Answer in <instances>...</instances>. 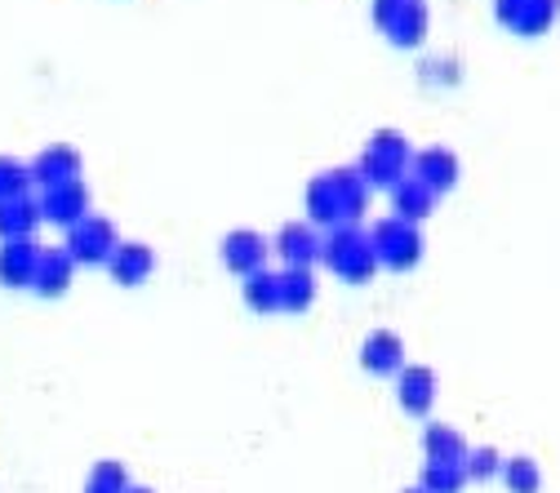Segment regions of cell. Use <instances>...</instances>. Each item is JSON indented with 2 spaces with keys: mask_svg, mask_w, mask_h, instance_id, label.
Returning a JSON list of instances; mask_svg holds the SVG:
<instances>
[{
  "mask_svg": "<svg viewBox=\"0 0 560 493\" xmlns=\"http://www.w3.org/2000/svg\"><path fill=\"white\" fill-rule=\"evenodd\" d=\"M320 258L334 275H342L347 285H365V280L378 271V254L370 245V236L357 223H342L329 232V240L320 245Z\"/></svg>",
  "mask_w": 560,
  "mask_h": 493,
  "instance_id": "cell-1",
  "label": "cell"
},
{
  "mask_svg": "<svg viewBox=\"0 0 560 493\" xmlns=\"http://www.w3.org/2000/svg\"><path fill=\"white\" fill-rule=\"evenodd\" d=\"M409 143H405V133H396V129H378L374 138H370V148H365V156H361V174H365V183L374 187H396L405 174H409Z\"/></svg>",
  "mask_w": 560,
  "mask_h": 493,
  "instance_id": "cell-2",
  "label": "cell"
},
{
  "mask_svg": "<svg viewBox=\"0 0 560 493\" xmlns=\"http://www.w3.org/2000/svg\"><path fill=\"white\" fill-rule=\"evenodd\" d=\"M370 245L378 254V267H392V271H409L418 258H423V236H418V223H405V219L374 223Z\"/></svg>",
  "mask_w": 560,
  "mask_h": 493,
  "instance_id": "cell-3",
  "label": "cell"
},
{
  "mask_svg": "<svg viewBox=\"0 0 560 493\" xmlns=\"http://www.w3.org/2000/svg\"><path fill=\"white\" fill-rule=\"evenodd\" d=\"M67 254L85 267H98V262H112V254L120 249V236L116 227L103 219V214H85L77 227H67Z\"/></svg>",
  "mask_w": 560,
  "mask_h": 493,
  "instance_id": "cell-4",
  "label": "cell"
},
{
  "mask_svg": "<svg viewBox=\"0 0 560 493\" xmlns=\"http://www.w3.org/2000/svg\"><path fill=\"white\" fill-rule=\"evenodd\" d=\"M40 214H45L49 223H58V227H77V223L90 214V191H85V183L72 178V183L45 187V196H40Z\"/></svg>",
  "mask_w": 560,
  "mask_h": 493,
  "instance_id": "cell-5",
  "label": "cell"
},
{
  "mask_svg": "<svg viewBox=\"0 0 560 493\" xmlns=\"http://www.w3.org/2000/svg\"><path fill=\"white\" fill-rule=\"evenodd\" d=\"M307 214L320 227H342L347 223V191H342V174L338 169L312 178V187H307Z\"/></svg>",
  "mask_w": 560,
  "mask_h": 493,
  "instance_id": "cell-6",
  "label": "cell"
},
{
  "mask_svg": "<svg viewBox=\"0 0 560 493\" xmlns=\"http://www.w3.org/2000/svg\"><path fill=\"white\" fill-rule=\"evenodd\" d=\"M36 267H40V245H32V236L0 245V285H10V290H32Z\"/></svg>",
  "mask_w": 560,
  "mask_h": 493,
  "instance_id": "cell-7",
  "label": "cell"
},
{
  "mask_svg": "<svg viewBox=\"0 0 560 493\" xmlns=\"http://www.w3.org/2000/svg\"><path fill=\"white\" fill-rule=\"evenodd\" d=\"M396 400H400L405 413L423 418V413L436 404V374H432L428 365H405V369L396 374Z\"/></svg>",
  "mask_w": 560,
  "mask_h": 493,
  "instance_id": "cell-8",
  "label": "cell"
},
{
  "mask_svg": "<svg viewBox=\"0 0 560 493\" xmlns=\"http://www.w3.org/2000/svg\"><path fill=\"white\" fill-rule=\"evenodd\" d=\"M267 254H271V245H267V236H258V232H245V227H241V232H228V236H223V267L236 271V275L262 271Z\"/></svg>",
  "mask_w": 560,
  "mask_h": 493,
  "instance_id": "cell-9",
  "label": "cell"
},
{
  "mask_svg": "<svg viewBox=\"0 0 560 493\" xmlns=\"http://www.w3.org/2000/svg\"><path fill=\"white\" fill-rule=\"evenodd\" d=\"M361 365H365V374H378V378L400 374L405 369V342L392 329H374L361 342Z\"/></svg>",
  "mask_w": 560,
  "mask_h": 493,
  "instance_id": "cell-10",
  "label": "cell"
},
{
  "mask_svg": "<svg viewBox=\"0 0 560 493\" xmlns=\"http://www.w3.org/2000/svg\"><path fill=\"white\" fill-rule=\"evenodd\" d=\"M320 236L312 232V223H285L276 232V245H271V254H280L285 258V267H312L316 258H320Z\"/></svg>",
  "mask_w": 560,
  "mask_h": 493,
  "instance_id": "cell-11",
  "label": "cell"
},
{
  "mask_svg": "<svg viewBox=\"0 0 560 493\" xmlns=\"http://www.w3.org/2000/svg\"><path fill=\"white\" fill-rule=\"evenodd\" d=\"M72 178H81V152L67 143H54L32 161V183H40V187H58Z\"/></svg>",
  "mask_w": 560,
  "mask_h": 493,
  "instance_id": "cell-12",
  "label": "cell"
},
{
  "mask_svg": "<svg viewBox=\"0 0 560 493\" xmlns=\"http://www.w3.org/2000/svg\"><path fill=\"white\" fill-rule=\"evenodd\" d=\"M409 174L423 178V183L441 196V191H450V187L458 183V156H454L450 148H428V152H418V156L409 161Z\"/></svg>",
  "mask_w": 560,
  "mask_h": 493,
  "instance_id": "cell-13",
  "label": "cell"
},
{
  "mask_svg": "<svg viewBox=\"0 0 560 493\" xmlns=\"http://www.w3.org/2000/svg\"><path fill=\"white\" fill-rule=\"evenodd\" d=\"M432 204H436V191L423 178H413V174H405L392 187V209H396V219H405V223H423L432 214Z\"/></svg>",
  "mask_w": 560,
  "mask_h": 493,
  "instance_id": "cell-14",
  "label": "cell"
},
{
  "mask_svg": "<svg viewBox=\"0 0 560 493\" xmlns=\"http://www.w3.org/2000/svg\"><path fill=\"white\" fill-rule=\"evenodd\" d=\"M72 271H77V258L67 249H40V267H36L32 290L45 298H58V294H67V285H72Z\"/></svg>",
  "mask_w": 560,
  "mask_h": 493,
  "instance_id": "cell-15",
  "label": "cell"
},
{
  "mask_svg": "<svg viewBox=\"0 0 560 493\" xmlns=\"http://www.w3.org/2000/svg\"><path fill=\"white\" fill-rule=\"evenodd\" d=\"M112 275H116V285H143V280L152 275V267H156V254L148 249V245H138V240H129V245H120L116 254H112Z\"/></svg>",
  "mask_w": 560,
  "mask_h": 493,
  "instance_id": "cell-16",
  "label": "cell"
},
{
  "mask_svg": "<svg viewBox=\"0 0 560 493\" xmlns=\"http://www.w3.org/2000/svg\"><path fill=\"white\" fill-rule=\"evenodd\" d=\"M40 200H27V196H14V200H0V240H23L36 232L40 223Z\"/></svg>",
  "mask_w": 560,
  "mask_h": 493,
  "instance_id": "cell-17",
  "label": "cell"
},
{
  "mask_svg": "<svg viewBox=\"0 0 560 493\" xmlns=\"http://www.w3.org/2000/svg\"><path fill=\"white\" fill-rule=\"evenodd\" d=\"M387 36L400 49H418V45H423L428 40V5H423V0H405V10L387 27Z\"/></svg>",
  "mask_w": 560,
  "mask_h": 493,
  "instance_id": "cell-18",
  "label": "cell"
},
{
  "mask_svg": "<svg viewBox=\"0 0 560 493\" xmlns=\"http://www.w3.org/2000/svg\"><path fill=\"white\" fill-rule=\"evenodd\" d=\"M423 454H428V462H467L471 445L454 427H445V422H432L423 432Z\"/></svg>",
  "mask_w": 560,
  "mask_h": 493,
  "instance_id": "cell-19",
  "label": "cell"
},
{
  "mask_svg": "<svg viewBox=\"0 0 560 493\" xmlns=\"http://www.w3.org/2000/svg\"><path fill=\"white\" fill-rule=\"evenodd\" d=\"M316 303V280L307 267H285L280 271V312H307Z\"/></svg>",
  "mask_w": 560,
  "mask_h": 493,
  "instance_id": "cell-20",
  "label": "cell"
},
{
  "mask_svg": "<svg viewBox=\"0 0 560 493\" xmlns=\"http://www.w3.org/2000/svg\"><path fill=\"white\" fill-rule=\"evenodd\" d=\"M245 307L249 312H258V316H271V312H280V275H271L267 267L262 271H254V275H245Z\"/></svg>",
  "mask_w": 560,
  "mask_h": 493,
  "instance_id": "cell-21",
  "label": "cell"
},
{
  "mask_svg": "<svg viewBox=\"0 0 560 493\" xmlns=\"http://www.w3.org/2000/svg\"><path fill=\"white\" fill-rule=\"evenodd\" d=\"M471 476H467V462H428L423 467V484L428 493H463V484H467Z\"/></svg>",
  "mask_w": 560,
  "mask_h": 493,
  "instance_id": "cell-22",
  "label": "cell"
},
{
  "mask_svg": "<svg viewBox=\"0 0 560 493\" xmlns=\"http://www.w3.org/2000/svg\"><path fill=\"white\" fill-rule=\"evenodd\" d=\"M556 10H560V0H525L512 32H516V36H542V32H551Z\"/></svg>",
  "mask_w": 560,
  "mask_h": 493,
  "instance_id": "cell-23",
  "label": "cell"
},
{
  "mask_svg": "<svg viewBox=\"0 0 560 493\" xmlns=\"http://www.w3.org/2000/svg\"><path fill=\"white\" fill-rule=\"evenodd\" d=\"M503 484H508V493H538L542 471L534 458H503Z\"/></svg>",
  "mask_w": 560,
  "mask_h": 493,
  "instance_id": "cell-24",
  "label": "cell"
},
{
  "mask_svg": "<svg viewBox=\"0 0 560 493\" xmlns=\"http://www.w3.org/2000/svg\"><path fill=\"white\" fill-rule=\"evenodd\" d=\"M85 493H129V471L120 467V462H98L94 471H90V480H85Z\"/></svg>",
  "mask_w": 560,
  "mask_h": 493,
  "instance_id": "cell-25",
  "label": "cell"
},
{
  "mask_svg": "<svg viewBox=\"0 0 560 493\" xmlns=\"http://www.w3.org/2000/svg\"><path fill=\"white\" fill-rule=\"evenodd\" d=\"M27 183H32V165H23L14 156H0V200L27 196Z\"/></svg>",
  "mask_w": 560,
  "mask_h": 493,
  "instance_id": "cell-26",
  "label": "cell"
},
{
  "mask_svg": "<svg viewBox=\"0 0 560 493\" xmlns=\"http://www.w3.org/2000/svg\"><path fill=\"white\" fill-rule=\"evenodd\" d=\"M467 476H471V480H489V476H503V458H499V449H489V445L471 449V454H467Z\"/></svg>",
  "mask_w": 560,
  "mask_h": 493,
  "instance_id": "cell-27",
  "label": "cell"
},
{
  "mask_svg": "<svg viewBox=\"0 0 560 493\" xmlns=\"http://www.w3.org/2000/svg\"><path fill=\"white\" fill-rule=\"evenodd\" d=\"M405 10V0H374V23L387 32L392 23H396V14Z\"/></svg>",
  "mask_w": 560,
  "mask_h": 493,
  "instance_id": "cell-28",
  "label": "cell"
},
{
  "mask_svg": "<svg viewBox=\"0 0 560 493\" xmlns=\"http://www.w3.org/2000/svg\"><path fill=\"white\" fill-rule=\"evenodd\" d=\"M521 5H525V0H499V5H494L499 23H503V27H516V14H521Z\"/></svg>",
  "mask_w": 560,
  "mask_h": 493,
  "instance_id": "cell-29",
  "label": "cell"
},
{
  "mask_svg": "<svg viewBox=\"0 0 560 493\" xmlns=\"http://www.w3.org/2000/svg\"><path fill=\"white\" fill-rule=\"evenodd\" d=\"M129 493H156V489H138V484H129Z\"/></svg>",
  "mask_w": 560,
  "mask_h": 493,
  "instance_id": "cell-30",
  "label": "cell"
},
{
  "mask_svg": "<svg viewBox=\"0 0 560 493\" xmlns=\"http://www.w3.org/2000/svg\"><path fill=\"white\" fill-rule=\"evenodd\" d=\"M409 493H428V489H423V484H418V489H409Z\"/></svg>",
  "mask_w": 560,
  "mask_h": 493,
  "instance_id": "cell-31",
  "label": "cell"
}]
</instances>
